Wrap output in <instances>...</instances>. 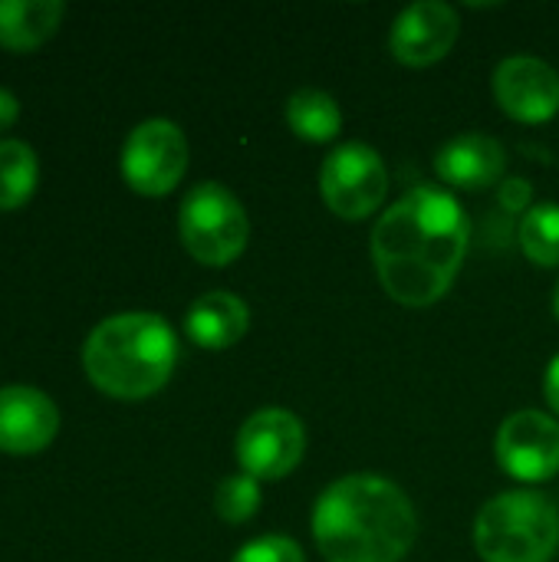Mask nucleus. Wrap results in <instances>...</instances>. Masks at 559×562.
Segmentation results:
<instances>
[{
  "label": "nucleus",
  "instance_id": "39448f33",
  "mask_svg": "<svg viewBox=\"0 0 559 562\" xmlns=\"http://www.w3.org/2000/svg\"><path fill=\"white\" fill-rule=\"evenodd\" d=\"M178 234L185 250L204 267L234 263L250 237L244 204L217 181L194 184L178 211Z\"/></svg>",
  "mask_w": 559,
  "mask_h": 562
},
{
  "label": "nucleus",
  "instance_id": "6e6552de",
  "mask_svg": "<svg viewBox=\"0 0 559 562\" xmlns=\"http://www.w3.org/2000/svg\"><path fill=\"white\" fill-rule=\"evenodd\" d=\"M303 448H306V431L300 418L283 408L254 412L237 435V461L244 474L257 481L287 477L300 464Z\"/></svg>",
  "mask_w": 559,
  "mask_h": 562
},
{
  "label": "nucleus",
  "instance_id": "f3484780",
  "mask_svg": "<svg viewBox=\"0 0 559 562\" xmlns=\"http://www.w3.org/2000/svg\"><path fill=\"white\" fill-rule=\"evenodd\" d=\"M40 161L36 151L20 138L0 142V211H16L36 191Z\"/></svg>",
  "mask_w": 559,
  "mask_h": 562
},
{
  "label": "nucleus",
  "instance_id": "9b49d317",
  "mask_svg": "<svg viewBox=\"0 0 559 562\" xmlns=\"http://www.w3.org/2000/svg\"><path fill=\"white\" fill-rule=\"evenodd\" d=\"M497 105L517 122H547L559 109V72L537 56H507L494 69Z\"/></svg>",
  "mask_w": 559,
  "mask_h": 562
},
{
  "label": "nucleus",
  "instance_id": "a211bd4d",
  "mask_svg": "<svg viewBox=\"0 0 559 562\" xmlns=\"http://www.w3.org/2000/svg\"><path fill=\"white\" fill-rule=\"evenodd\" d=\"M521 250L537 267H559V204H537L521 217Z\"/></svg>",
  "mask_w": 559,
  "mask_h": 562
},
{
  "label": "nucleus",
  "instance_id": "20e7f679",
  "mask_svg": "<svg viewBox=\"0 0 559 562\" xmlns=\"http://www.w3.org/2000/svg\"><path fill=\"white\" fill-rule=\"evenodd\" d=\"M474 547L484 562H550L559 550V510L540 491L491 497L474 520Z\"/></svg>",
  "mask_w": 559,
  "mask_h": 562
},
{
  "label": "nucleus",
  "instance_id": "0eeeda50",
  "mask_svg": "<svg viewBox=\"0 0 559 562\" xmlns=\"http://www.w3.org/2000/svg\"><path fill=\"white\" fill-rule=\"evenodd\" d=\"M188 171V138L168 119H148L135 125L122 145V178L132 191L161 198Z\"/></svg>",
  "mask_w": 559,
  "mask_h": 562
},
{
  "label": "nucleus",
  "instance_id": "2eb2a0df",
  "mask_svg": "<svg viewBox=\"0 0 559 562\" xmlns=\"http://www.w3.org/2000/svg\"><path fill=\"white\" fill-rule=\"evenodd\" d=\"M63 13V0H0V46L13 53L36 49L56 33Z\"/></svg>",
  "mask_w": 559,
  "mask_h": 562
},
{
  "label": "nucleus",
  "instance_id": "4468645a",
  "mask_svg": "<svg viewBox=\"0 0 559 562\" xmlns=\"http://www.w3.org/2000/svg\"><path fill=\"white\" fill-rule=\"evenodd\" d=\"M247 326H250L247 303L227 290L198 296L185 316V333L201 349H231L234 342L244 339Z\"/></svg>",
  "mask_w": 559,
  "mask_h": 562
},
{
  "label": "nucleus",
  "instance_id": "7ed1b4c3",
  "mask_svg": "<svg viewBox=\"0 0 559 562\" xmlns=\"http://www.w3.org/2000/svg\"><path fill=\"white\" fill-rule=\"evenodd\" d=\"M178 362L171 326L155 313H119L102 319L82 349L89 382L125 402H138L168 385Z\"/></svg>",
  "mask_w": 559,
  "mask_h": 562
},
{
  "label": "nucleus",
  "instance_id": "aec40b11",
  "mask_svg": "<svg viewBox=\"0 0 559 562\" xmlns=\"http://www.w3.org/2000/svg\"><path fill=\"white\" fill-rule=\"evenodd\" d=\"M231 562H306L303 550L290 537H260L237 550Z\"/></svg>",
  "mask_w": 559,
  "mask_h": 562
},
{
  "label": "nucleus",
  "instance_id": "4be33fe9",
  "mask_svg": "<svg viewBox=\"0 0 559 562\" xmlns=\"http://www.w3.org/2000/svg\"><path fill=\"white\" fill-rule=\"evenodd\" d=\"M16 115H20V102H16V95H13V92H7V89H0V132H7V128L16 122Z\"/></svg>",
  "mask_w": 559,
  "mask_h": 562
},
{
  "label": "nucleus",
  "instance_id": "ddd939ff",
  "mask_svg": "<svg viewBox=\"0 0 559 562\" xmlns=\"http://www.w3.org/2000/svg\"><path fill=\"white\" fill-rule=\"evenodd\" d=\"M507 168V148L484 132H465L441 145L435 155V171L445 184L461 191H484L494 188L504 178Z\"/></svg>",
  "mask_w": 559,
  "mask_h": 562
},
{
  "label": "nucleus",
  "instance_id": "1a4fd4ad",
  "mask_svg": "<svg viewBox=\"0 0 559 562\" xmlns=\"http://www.w3.org/2000/svg\"><path fill=\"white\" fill-rule=\"evenodd\" d=\"M497 464L524 484L550 481L559 471V422L544 412H514L497 428Z\"/></svg>",
  "mask_w": 559,
  "mask_h": 562
},
{
  "label": "nucleus",
  "instance_id": "6ab92c4d",
  "mask_svg": "<svg viewBox=\"0 0 559 562\" xmlns=\"http://www.w3.org/2000/svg\"><path fill=\"white\" fill-rule=\"evenodd\" d=\"M260 507V481L250 474H234L221 481L214 494V510L224 524H247Z\"/></svg>",
  "mask_w": 559,
  "mask_h": 562
},
{
  "label": "nucleus",
  "instance_id": "b1692460",
  "mask_svg": "<svg viewBox=\"0 0 559 562\" xmlns=\"http://www.w3.org/2000/svg\"><path fill=\"white\" fill-rule=\"evenodd\" d=\"M554 310H557V319H559V283H557V290H554Z\"/></svg>",
  "mask_w": 559,
  "mask_h": 562
},
{
  "label": "nucleus",
  "instance_id": "423d86ee",
  "mask_svg": "<svg viewBox=\"0 0 559 562\" xmlns=\"http://www.w3.org/2000/svg\"><path fill=\"white\" fill-rule=\"evenodd\" d=\"M389 191V171L382 155L362 142H346L320 168V194L336 217L362 221L382 207Z\"/></svg>",
  "mask_w": 559,
  "mask_h": 562
},
{
  "label": "nucleus",
  "instance_id": "9d476101",
  "mask_svg": "<svg viewBox=\"0 0 559 562\" xmlns=\"http://www.w3.org/2000/svg\"><path fill=\"white\" fill-rule=\"evenodd\" d=\"M458 30H461V20L451 3L418 0L395 16L389 49L405 66H432L451 53Z\"/></svg>",
  "mask_w": 559,
  "mask_h": 562
},
{
  "label": "nucleus",
  "instance_id": "dca6fc26",
  "mask_svg": "<svg viewBox=\"0 0 559 562\" xmlns=\"http://www.w3.org/2000/svg\"><path fill=\"white\" fill-rule=\"evenodd\" d=\"M287 125L306 142H329L343 128V112L329 92L300 89L287 99Z\"/></svg>",
  "mask_w": 559,
  "mask_h": 562
},
{
  "label": "nucleus",
  "instance_id": "412c9836",
  "mask_svg": "<svg viewBox=\"0 0 559 562\" xmlns=\"http://www.w3.org/2000/svg\"><path fill=\"white\" fill-rule=\"evenodd\" d=\"M501 201H504V207H511V211H530L527 204H530V184L527 181H521V178H514V181H507L504 188H501Z\"/></svg>",
  "mask_w": 559,
  "mask_h": 562
},
{
  "label": "nucleus",
  "instance_id": "5701e85b",
  "mask_svg": "<svg viewBox=\"0 0 559 562\" xmlns=\"http://www.w3.org/2000/svg\"><path fill=\"white\" fill-rule=\"evenodd\" d=\"M544 392H547V405L557 412L559 418V356L550 362V369H547V379H544Z\"/></svg>",
  "mask_w": 559,
  "mask_h": 562
},
{
  "label": "nucleus",
  "instance_id": "f257e3e1",
  "mask_svg": "<svg viewBox=\"0 0 559 562\" xmlns=\"http://www.w3.org/2000/svg\"><path fill=\"white\" fill-rule=\"evenodd\" d=\"M471 244V221L458 198L435 184L405 191L372 231V260L385 293L402 306L438 303Z\"/></svg>",
  "mask_w": 559,
  "mask_h": 562
},
{
  "label": "nucleus",
  "instance_id": "f8f14e48",
  "mask_svg": "<svg viewBox=\"0 0 559 562\" xmlns=\"http://www.w3.org/2000/svg\"><path fill=\"white\" fill-rule=\"evenodd\" d=\"M59 431V408L49 395L30 385L0 389V451L36 454L53 445Z\"/></svg>",
  "mask_w": 559,
  "mask_h": 562
},
{
  "label": "nucleus",
  "instance_id": "f03ea898",
  "mask_svg": "<svg viewBox=\"0 0 559 562\" xmlns=\"http://www.w3.org/2000/svg\"><path fill=\"white\" fill-rule=\"evenodd\" d=\"M415 537L409 494L379 474H349L313 507V540L326 562H402Z\"/></svg>",
  "mask_w": 559,
  "mask_h": 562
}]
</instances>
